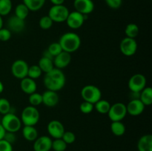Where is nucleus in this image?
Wrapping results in <instances>:
<instances>
[{
    "mask_svg": "<svg viewBox=\"0 0 152 151\" xmlns=\"http://www.w3.org/2000/svg\"><path fill=\"white\" fill-rule=\"evenodd\" d=\"M1 124L4 127L5 131L9 133H16L22 127V121L20 118L11 112L3 115Z\"/></svg>",
    "mask_w": 152,
    "mask_h": 151,
    "instance_id": "4",
    "label": "nucleus"
},
{
    "mask_svg": "<svg viewBox=\"0 0 152 151\" xmlns=\"http://www.w3.org/2000/svg\"><path fill=\"white\" fill-rule=\"evenodd\" d=\"M111 130L116 136H122L126 133V126L122 121H111Z\"/></svg>",
    "mask_w": 152,
    "mask_h": 151,
    "instance_id": "25",
    "label": "nucleus"
},
{
    "mask_svg": "<svg viewBox=\"0 0 152 151\" xmlns=\"http://www.w3.org/2000/svg\"><path fill=\"white\" fill-rule=\"evenodd\" d=\"M38 66L41 69L42 72L45 73H48L51 71L54 68L53 59L45 57V56L40 58V59L38 62Z\"/></svg>",
    "mask_w": 152,
    "mask_h": 151,
    "instance_id": "22",
    "label": "nucleus"
},
{
    "mask_svg": "<svg viewBox=\"0 0 152 151\" xmlns=\"http://www.w3.org/2000/svg\"><path fill=\"white\" fill-rule=\"evenodd\" d=\"M67 145L68 144L62 139H56L52 141L51 149L54 151H65Z\"/></svg>",
    "mask_w": 152,
    "mask_h": 151,
    "instance_id": "31",
    "label": "nucleus"
},
{
    "mask_svg": "<svg viewBox=\"0 0 152 151\" xmlns=\"http://www.w3.org/2000/svg\"><path fill=\"white\" fill-rule=\"evenodd\" d=\"M74 7L76 11L88 15L94 10V3L92 0H74Z\"/></svg>",
    "mask_w": 152,
    "mask_h": 151,
    "instance_id": "13",
    "label": "nucleus"
},
{
    "mask_svg": "<svg viewBox=\"0 0 152 151\" xmlns=\"http://www.w3.org/2000/svg\"><path fill=\"white\" fill-rule=\"evenodd\" d=\"M5 133H6L5 130H4V127H2V125H1V123H0V140L4 139Z\"/></svg>",
    "mask_w": 152,
    "mask_h": 151,
    "instance_id": "43",
    "label": "nucleus"
},
{
    "mask_svg": "<svg viewBox=\"0 0 152 151\" xmlns=\"http://www.w3.org/2000/svg\"><path fill=\"white\" fill-rule=\"evenodd\" d=\"M46 0H23V3L30 11H38L44 6Z\"/></svg>",
    "mask_w": 152,
    "mask_h": 151,
    "instance_id": "24",
    "label": "nucleus"
},
{
    "mask_svg": "<svg viewBox=\"0 0 152 151\" xmlns=\"http://www.w3.org/2000/svg\"><path fill=\"white\" fill-rule=\"evenodd\" d=\"M140 100L145 106H150L152 104V89L150 87H145L140 93Z\"/></svg>",
    "mask_w": 152,
    "mask_h": 151,
    "instance_id": "23",
    "label": "nucleus"
},
{
    "mask_svg": "<svg viewBox=\"0 0 152 151\" xmlns=\"http://www.w3.org/2000/svg\"><path fill=\"white\" fill-rule=\"evenodd\" d=\"M29 65L22 59H17L11 65L12 75L16 78L22 79L28 76V71Z\"/></svg>",
    "mask_w": 152,
    "mask_h": 151,
    "instance_id": "9",
    "label": "nucleus"
},
{
    "mask_svg": "<svg viewBox=\"0 0 152 151\" xmlns=\"http://www.w3.org/2000/svg\"><path fill=\"white\" fill-rule=\"evenodd\" d=\"M50 1L53 4V5H60L64 4L65 0H50Z\"/></svg>",
    "mask_w": 152,
    "mask_h": 151,
    "instance_id": "42",
    "label": "nucleus"
},
{
    "mask_svg": "<svg viewBox=\"0 0 152 151\" xmlns=\"http://www.w3.org/2000/svg\"><path fill=\"white\" fill-rule=\"evenodd\" d=\"M47 51L50 53L52 57L54 58L55 56H57L58 54H59L63 50H62V47H61L59 42H53L48 46V47L47 49Z\"/></svg>",
    "mask_w": 152,
    "mask_h": 151,
    "instance_id": "32",
    "label": "nucleus"
},
{
    "mask_svg": "<svg viewBox=\"0 0 152 151\" xmlns=\"http://www.w3.org/2000/svg\"><path fill=\"white\" fill-rule=\"evenodd\" d=\"M126 105L127 113L132 116H137L143 113L145 105L140 100V99H133Z\"/></svg>",
    "mask_w": 152,
    "mask_h": 151,
    "instance_id": "14",
    "label": "nucleus"
},
{
    "mask_svg": "<svg viewBox=\"0 0 152 151\" xmlns=\"http://www.w3.org/2000/svg\"><path fill=\"white\" fill-rule=\"evenodd\" d=\"M120 52L126 56H132L137 50V43L135 38L125 37L120 44Z\"/></svg>",
    "mask_w": 152,
    "mask_h": 151,
    "instance_id": "10",
    "label": "nucleus"
},
{
    "mask_svg": "<svg viewBox=\"0 0 152 151\" xmlns=\"http://www.w3.org/2000/svg\"><path fill=\"white\" fill-rule=\"evenodd\" d=\"M65 82L66 78L63 71L56 68L48 73H45L43 79V83L47 90L55 92L62 90L65 87Z\"/></svg>",
    "mask_w": 152,
    "mask_h": 151,
    "instance_id": "1",
    "label": "nucleus"
},
{
    "mask_svg": "<svg viewBox=\"0 0 152 151\" xmlns=\"http://www.w3.org/2000/svg\"><path fill=\"white\" fill-rule=\"evenodd\" d=\"M69 10L66 6L64 4L60 5H53L49 9L48 14V16L51 19L53 22H65L69 14Z\"/></svg>",
    "mask_w": 152,
    "mask_h": 151,
    "instance_id": "6",
    "label": "nucleus"
},
{
    "mask_svg": "<svg viewBox=\"0 0 152 151\" xmlns=\"http://www.w3.org/2000/svg\"><path fill=\"white\" fill-rule=\"evenodd\" d=\"M29 9L27 7L24 3H20V4H17L15 8V16L19 17V19L25 20L27 17H28V14H29Z\"/></svg>",
    "mask_w": 152,
    "mask_h": 151,
    "instance_id": "27",
    "label": "nucleus"
},
{
    "mask_svg": "<svg viewBox=\"0 0 152 151\" xmlns=\"http://www.w3.org/2000/svg\"><path fill=\"white\" fill-rule=\"evenodd\" d=\"M40 113L36 107H25L21 113V121L25 126H35L39 122Z\"/></svg>",
    "mask_w": 152,
    "mask_h": 151,
    "instance_id": "3",
    "label": "nucleus"
},
{
    "mask_svg": "<svg viewBox=\"0 0 152 151\" xmlns=\"http://www.w3.org/2000/svg\"><path fill=\"white\" fill-rule=\"evenodd\" d=\"M61 139L67 144H73L76 141V136L73 132L71 131H65V133L62 135Z\"/></svg>",
    "mask_w": 152,
    "mask_h": 151,
    "instance_id": "37",
    "label": "nucleus"
},
{
    "mask_svg": "<svg viewBox=\"0 0 152 151\" xmlns=\"http://www.w3.org/2000/svg\"><path fill=\"white\" fill-rule=\"evenodd\" d=\"M59 43L63 51L72 53L80 47L81 38L76 33L67 32L62 34L59 38Z\"/></svg>",
    "mask_w": 152,
    "mask_h": 151,
    "instance_id": "2",
    "label": "nucleus"
},
{
    "mask_svg": "<svg viewBox=\"0 0 152 151\" xmlns=\"http://www.w3.org/2000/svg\"><path fill=\"white\" fill-rule=\"evenodd\" d=\"M47 130L50 137L54 139H61L65 131L63 124L58 120H51L48 124Z\"/></svg>",
    "mask_w": 152,
    "mask_h": 151,
    "instance_id": "12",
    "label": "nucleus"
},
{
    "mask_svg": "<svg viewBox=\"0 0 152 151\" xmlns=\"http://www.w3.org/2000/svg\"><path fill=\"white\" fill-rule=\"evenodd\" d=\"M107 114L111 121H122L128 114L126 105L122 102L113 104Z\"/></svg>",
    "mask_w": 152,
    "mask_h": 151,
    "instance_id": "7",
    "label": "nucleus"
},
{
    "mask_svg": "<svg viewBox=\"0 0 152 151\" xmlns=\"http://www.w3.org/2000/svg\"><path fill=\"white\" fill-rule=\"evenodd\" d=\"M15 136H14V133H9V132H6L5 135H4V139H5L6 141H7L8 142L10 143H13L15 140Z\"/></svg>",
    "mask_w": 152,
    "mask_h": 151,
    "instance_id": "41",
    "label": "nucleus"
},
{
    "mask_svg": "<svg viewBox=\"0 0 152 151\" xmlns=\"http://www.w3.org/2000/svg\"><path fill=\"white\" fill-rule=\"evenodd\" d=\"M94 109V105L90 103V102H85L83 101L80 105V110L81 113L84 114H89L92 112Z\"/></svg>",
    "mask_w": 152,
    "mask_h": 151,
    "instance_id": "36",
    "label": "nucleus"
},
{
    "mask_svg": "<svg viewBox=\"0 0 152 151\" xmlns=\"http://www.w3.org/2000/svg\"><path fill=\"white\" fill-rule=\"evenodd\" d=\"M138 151H152V135L145 134L137 142Z\"/></svg>",
    "mask_w": 152,
    "mask_h": 151,
    "instance_id": "20",
    "label": "nucleus"
},
{
    "mask_svg": "<svg viewBox=\"0 0 152 151\" xmlns=\"http://www.w3.org/2000/svg\"><path fill=\"white\" fill-rule=\"evenodd\" d=\"M107 5L111 9H118L121 7L123 0H104Z\"/></svg>",
    "mask_w": 152,
    "mask_h": 151,
    "instance_id": "39",
    "label": "nucleus"
},
{
    "mask_svg": "<svg viewBox=\"0 0 152 151\" xmlns=\"http://www.w3.org/2000/svg\"><path fill=\"white\" fill-rule=\"evenodd\" d=\"M3 90H4V84H3V83L0 81V93H2Z\"/></svg>",
    "mask_w": 152,
    "mask_h": 151,
    "instance_id": "44",
    "label": "nucleus"
},
{
    "mask_svg": "<svg viewBox=\"0 0 152 151\" xmlns=\"http://www.w3.org/2000/svg\"><path fill=\"white\" fill-rule=\"evenodd\" d=\"M3 28V19L2 16H0V29Z\"/></svg>",
    "mask_w": 152,
    "mask_h": 151,
    "instance_id": "45",
    "label": "nucleus"
},
{
    "mask_svg": "<svg viewBox=\"0 0 152 151\" xmlns=\"http://www.w3.org/2000/svg\"><path fill=\"white\" fill-rule=\"evenodd\" d=\"M111 104L109 102L105 99H102L98 101L97 102L94 104V109L97 111L99 113L101 114H107L109 111L111 107Z\"/></svg>",
    "mask_w": 152,
    "mask_h": 151,
    "instance_id": "26",
    "label": "nucleus"
},
{
    "mask_svg": "<svg viewBox=\"0 0 152 151\" xmlns=\"http://www.w3.org/2000/svg\"><path fill=\"white\" fill-rule=\"evenodd\" d=\"M13 7L11 0H0V16H7Z\"/></svg>",
    "mask_w": 152,
    "mask_h": 151,
    "instance_id": "29",
    "label": "nucleus"
},
{
    "mask_svg": "<svg viewBox=\"0 0 152 151\" xmlns=\"http://www.w3.org/2000/svg\"><path fill=\"white\" fill-rule=\"evenodd\" d=\"M11 110L10 102L5 98H0V113L2 115L8 113Z\"/></svg>",
    "mask_w": 152,
    "mask_h": 151,
    "instance_id": "34",
    "label": "nucleus"
},
{
    "mask_svg": "<svg viewBox=\"0 0 152 151\" xmlns=\"http://www.w3.org/2000/svg\"><path fill=\"white\" fill-rule=\"evenodd\" d=\"M11 38V32L7 28H1L0 29V41H7Z\"/></svg>",
    "mask_w": 152,
    "mask_h": 151,
    "instance_id": "38",
    "label": "nucleus"
},
{
    "mask_svg": "<svg viewBox=\"0 0 152 151\" xmlns=\"http://www.w3.org/2000/svg\"><path fill=\"white\" fill-rule=\"evenodd\" d=\"M81 96L83 101L94 105L102 98V93L99 87L93 84L84 86L81 90Z\"/></svg>",
    "mask_w": 152,
    "mask_h": 151,
    "instance_id": "5",
    "label": "nucleus"
},
{
    "mask_svg": "<svg viewBox=\"0 0 152 151\" xmlns=\"http://www.w3.org/2000/svg\"><path fill=\"white\" fill-rule=\"evenodd\" d=\"M54 68L57 69H63L68 67L71 62V53L62 51L59 54L55 56L53 59Z\"/></svg>",
    "mask_w": 152,
    "mask_h": 151,
    "instance_id": "17",
    "label": "nucleus"
},
{
    "mask_svg": "<svg viewBox=\"0 0 152 151\" xmlns=\"http://www.w3.org/2000/svg\"><path fill=\"white\" fill-rule=\"evenodd\" d=\"M53 22L48 16H44L39 19V25L42 30H49L53 26Z\"/></svg>",
    "mask_w": 152,
    "mask_h": 151,
    "instance_id": "35",
    "label": "nucleus"
},
{
    "mask_svg": "<svg viewBox=\"0 0 152 151\" xmlns=\"http://www.w3.org/2000/svg\"><path fill=\"white\" fill-rule=\"evenodd\" d=\"M22 135L28 142H34L38 138V131L34 126H24Z\"/></svg>",
    "mask_w": 152,
    "mask_h": 151,
    "instance_id": "21",
    "label": "nucleus"
},
{
    "mask_svg": "<svg viewBox=\"0 0 152 151\" xmlns=\"http://www.w3.org/2000/svg\"><path fill=\"white\" fill-rule=\"evenodd\" d=\"M20 88L25 94L31 95L37 91V84L35 80L27 76L21 79Z\"/></svg>",
    "mask_w": 152,
    "mask_h": 151,
    "instance_id": "19",
    "label": "nucleus"
},
{
    "mask_svg": "<svg viewBox=\"0 0 152 151\" xmlns=\"http://www.w3.org/2000/svg\"><path fill=\"white\" fill-rule=\"evenodd\" d=\"M42 72L41 69L38 66V65L29 66L28 71V77H29V78L35 80L37 78H39L42 76Z\"/></svg>",
    "mask_w": 152,
    "mask_h": 151,
    "instance_id": "30",
    "label": "nucleus"
},
{
    "mask_svg": "<svg viewBox=\"0 0 152 151\" xmlns=\"http://www.w3.org/2000/svg\"><path fill=\"white\" fill-rule=\"evenodd\" d=\"M0 151H13L12 144L6 141L5 139L0 140Z\"/></svg>",
    "mask_w": 152,
    "mask_h": 151,
    "instance_id": "40",
    "label": "nucleus"
},
{
    "mask_svg": "<svg viewBox=\"0 0 152 151\" xmlns=\"http://www.w3.org/2000/svg\"><path fill=\"white\" fill-rule=\"evenodd\" d=\"M140 33V28L136 24L129 23L126 25V29H125V34L126 37L132 38H135L138 36Z\"/></svg>",
    "mask_w": 152,
    "mask_h": 151,
    "instance_id": "28",
    "label": "nucleus"
},
{
    "mask_svg": "<svg viewBox=\"0 0 152 151\" xmlns=\"http://www.w3.org/2000/svg\"><path fill=\"white\" fill-rule=\"evenodd\" d=\"M29 103L31 106H34L37 107L39 105L42 104V96L40 93H35L29 95Z\"/></svg>",
    "mask_w": 152,
    "mask_h": 151,
    "instance_id": "33",
    "label": "nucleus"
},
{
    "mask_svg": "<svg viewBox=\"0 0 152 151\" xmlns=\"http://www.w3.org/2000/svg\"><path fill=\"white\" fill-rule=\"evenodd\" d=\"M7 27L10 32L17 33H21L25 28V20L19 19V17L13 15L7 19Z\"/></svg>",
    "mask_w": 152,
    "mask_h": 151,
    "instance_id": "15",
    "label": "nucleus"
},
{
    "mask_svg": "<svg viewBox=\"0 0 152 151\" xmlns=\"http://www.w3.org/2000/svg\"><path fill=\"white\" fill-rule=\"evenodd\" d=\"M42 104L48 107H53L59 103V97L57 92L47 90L42 94Z\"/></svg>",
    "mask_w": 152,
    "mask_h": 151,
    "instance_id": "18",
    "label": "nucleus"
},
{
    "mask_svg": "<svg viewBox=\"0 0 152 151\" xmlns=\"http://www.w3.org/2000/svg\"><path fill=\"white\" fill-rule=\"evenodd\" d=\"M52 139L47 136H42L37 138L34 143V151H50L51 150Z\"/></svg>",
    "mask_w": 152,
    "mask_h": 151,
    "instance_id": "16",
    "label": "nucleus"
},
{
    "mask_svg": "<svg viewBox=\"0 0 152 151\" xmlns=\"http://www.w3.org/2000/svg\"><path fill=\"white\" fill-rule=\"evenodd\" d=\"M86 16L87 15H83L75 10L69 13L65 22L70 28L77 30L83 26L86 19Z\"/></svg>",
    "mask_w": 152,
    "mask_h": 151,
    "instance_id": "11",
    "label": "nucleus"
},
{
    "mask_svg": "<svg viewBox=\"0 0 152 151\" xmlns=\"http://www.w3.org/2000/svg\"><path fill=\"white\" fill-rule=\"evenodd\" d=\"M146 78L141 73H136L129 80V88L133 93H140L146 87Z\"/></svg>",
    "mask_w": 152,
    "mask_h": 151,
    "instance_id": "8",
    "label": "nucleus"
}]
</instances>
